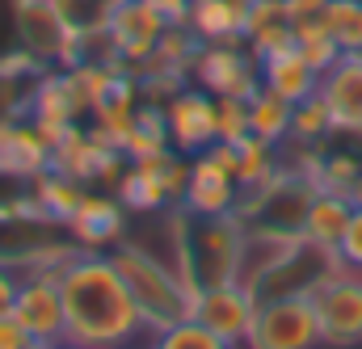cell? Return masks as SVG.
Instances as JSON below:
<instances>
[{
	"mask_svg": "<svg viewBox=\"0 0 362 349\" xmlns=\"http://www.w3.org/2000/svg\"><path fill=\"white\" fill-rule=\"evenodd\" d=\"M64 286V341L85 349H127L144 337V316L110 253L81 249L59 269Z\"/></svg>",
	"mask_w": 362,
	"mask_h": 349,
	"instance_id": "cell-1",
	"label": "cell"
},
{
	"mask_svg": "<svg viewBox=\"0 0 362 349\" xmlns=\"http://www.w3.org/2000/svg\"><path fill=\"white\" fill-rule=\"evenodd\" d=\"M169 236H173V265L185 273L194 290L236 282L240 249H245V219L236 211L198 215L189 206H173Z\"/></svg>",
	"mask_w": 362,
	"mask_h": 349,
	"instance_id": "cell-2",
	"label": "cell"
},
{
	"mask_svg": "<svg viewBox=\"0 0 362 349\" xmlns=\"http://www.w3.org/2000/svg\"><path fill=\"white\" fill-rule=\"evenodd\" d=\"M110 257H114L135 307H139V316H144L148 337H156V333H165V329H173V324L194 316L198 290L185 282V273L173 261H160L144 244H131V240H118V249Z\"/></svg>",
	"mask_w": 362,
	"mask_h": 349,
	"instance_id": "cell-3",
	"label": "cell"
},
{
	"mask_svg": "<svg viewBox=\"0 0 362 349\" xmlns=\"http://www.w3.org/2000/svg\"><path fill=\"white\" fill-rule=\"evenodd\" d=\"M316 345H320V320H316L312 295L257 303L245 349H316Z\"/></svg>",
	"mask_w": 362,
	"mask_h": 349,
	"instance_id": "cell-4",
	"label": "cell"
},
{
	"mask_svg": "<svg viewBox=\"0 0 362 349\" xmlns=\"http://www.w3.org/2000/svg\"><path fill=\"white\" fill-rule=\"evenodd\" d=\"M194 81L211 97H253L262 88V59L249 51L245 38L232 42H202L194 55Z\"/></svg>",
	"mask_w": 362,
	"mask_h": 349,
	"instance_id": "cell-5",
	"label": "cell"
},
{
	"mask_svg": "<svg viewBox=\"0 0 362 349\" xmlns=\"http://www.w3.org/2000/svg\"><path fill=\"white\" fill-rule=\"evenodd\" d=\"M13 13H17L21 47L34 51L47 68H72V64L89 59L85 42L64 25L55 0H13Z\"/></svg>",
	"mask_w": 362,
	"mask_h": 349,
	"instance_id": "cell-6",
	"label": "cell"
},
{
	"mask_svg": "<svg viewBox=\"0 0 362 349\" xmlns=\"http://www.w3.org/2000/svg\"><path fill=\"white\" fill-rule=\"evenodd\" d=\"M8 312L30 333L34 345L64 341V286H59V269H25Z\"/></svg>",
	"mask_w": 362,
	"mask_h": 349,
	"instance_id": "cell-7",
	"label": "cell"
},
{
	"mask_svg": "<svg viewBox=\"0 0 362 349\" xmlns=\"http://www.w3.org/2000/svg\"><path fill=\"white\" fill-rule=\"evenodd\" d=\"M316 320H320V345L354 349L362 345V273L337 269L316 295Z\"/></svg>",
	"mask_w": 362,
	"mask_h": 349,
	"instance_id": "cell-8",
	"label": "cell"
},
{
	"mask_svg": "<svg viewBox=\"0 0 362 349\" xmlns=\"http://www.w3.org/2000/svg\"><path fill=\"white\" fill-rule=\"evenodd\" d=\"M185 169L173 152L152 156V160H131L127 173L118 177V198L127 211H165L181 206L185 194Z\"/></svg>",
	"mask_w": 362,
	"mask_h": 349,
	"instance_id": "cell-9",
	"label": "cell"
},
{
	"mask_svg": "<svg viewBox=\"0 0 362 349\" xmlns=\"http://www.w3.org/2000/svg\"><path fill=\"white\" fill-rule=\"evenodd\" d=\"M165 30H169V17L160 8H152L148 0H122L105 30V42L114 47V64H122V68L152 64Z\"/></svg>",
	"mask_w": 362,
	"mask_h": 349,
	"instance_id": "cell-10",
	"label": "cell"
},
{
	"mask_svg": "<svg viewBox=\"0 0 362 349\" xmlns=\"http://www.w3.org/2000/svg\"><path fill=\"white\" fill-rule=\"evenodd\" d=\"M194 316H198L211 333H219L228 345L240 349V345H245V337H249V329H253L257 299H253V290H249V286H240V282H219V286L198 290Z\"/></svg>",
	"mask_w": 362,
	"mask_h": 349,
	"instance_id": "cell-11",
	"label": "cell"
},
{
	"mask_svg": "<svg viewBox=\"0 0 362 349\" xmlns=\"http://www.w3.org/2000/svg\"><path fill=\"white\" fill-rule=\"evenodd\" d=\"M165 122H169V139L185 156L206 152L219 131H215V97L206 88H177L165 105Z\"/></svg>",
	"mask_w": 362,
	"mask_h": 349,
	"instance_id": "cell-12",
	"label": "cell"
},
{
	"mask_svg": "<svg viewBox=\"0 0 362 349\" xmlns=\"http://www.w3.org/2000/svg\"><path fill=\"white\" fill-rule=\"evenodd\" d=\"M240 202V181L236 173H228L211 152H198L185 169V194L181 206L198 211V215H228Z\"/></svg>",
	"mask_w": 362,
	"mask_h": 349,
	"instance_id": "cell-13",
	"label": "cell"
},
{
	"mask_svg": "<svg viewBox=\"0 0 362 349\" xmlns=\"http://www.w3.org/2000/svg\"><path fill=\"white\" fill-rule=\"evenodd\" d=\"M51 169V139L47 131L30 118H0V177H34Z\"/></svg>",
	"mask_w": 362,
	"mask_h": 349,
	"instance_id": "cell-14",
	"label": "cell"
},
{
	"mask_svg": "<svg viewBox=\"0 0 362 349\" xmlns=\"http://www.w3.org/2000/svg\"><path fill=\"white\" fill-rule=\"evenodd\" d=\"M72 232V240L81 249H105V244H118L122 232H127V206L122 198H110V194H93L85 189L81 206L72 211V219L64 223Z\"/></svg>",
	"mask_w": 362,
	"mask_h": 349,
	"instance_id": "cell-15",
	"label": "cell"
},
{
	"mask_svg": "<svg viewBox=\"0 0 362 349\" xmlns=\"http://www.w3.org/2000/svg\"><path fill=\"white\" fill-rule=\"evenodd\" d=\"M320 97L337 131H362V51H346L320 76Z\"/></svg>",
	"mask_w": 362,
	"mask_h": 349,
	"instance_id": "cell-16",
	"label": "cell"
},
{
	"mask_svg": "<svg viewBox=\"0 0 362 349\" xmlns=\"http://www.w3.org/2000/svg\"><path fill=\"white\" fill-rule=\"evenodd\" d=\"M262 88L278 93V97L291 101V105H299L303 97L320 93V72L303 59L299 47H286V51H278V55H266V59H262Z\"/></svg>",
	"mask_w": 362,
	"mask_h": 349,
	"instance_id": "cell-17",
	"label": "cell"
},
{
	"mask_svg": "<svg viewBox=\"0 0 362 349\" xmlns=\"http://www.w3.org/2000/svg\"><path fill=\"white\" fill-rule=\"evenodd\" d=\"M245 42H249V51L257 59L295 47V30H291V17H286V0H249Z\"/></svg>",
	"mask_w": 362,
	"mask_h": 349,
	"instance_id": "cell-18",
	"label": "cell"
},
{
	"mask_svg": "<svg viewBox=\"0 0 362 349\" xmlns=\"http://www.w3.org/2000/svg\"><path fill=\"white\" fill-rule=\"evenodd\" d=\"M245 13L249 0H189L185 30L198 42H232L245 38Z\"/></svg>",
	"mask_w": 362,
	"mask_h": 349,
	"instance_id": "cell-19",
	"label": "cell"
},
{
	"mask_svg": "<svg viewBox=\"0 0 362 349\" xmlns=\"http://www.w3.org/2000/svg\"><path fill=\"white\" fill-rule=\"evenodd\" d=\"M354 215V202L346 194H333V189H316L312 202H308V215H303V240L320 244V249H333L337 253V240L346 232Z\"/></svg>",
	"mask_w": 362,
	"mask_h": 349,
	"instance_id": "cell-20",
	"label": "cell"
},
{
	"mask_svg": "<svg viewBox=\"0 0 362 349\" xmlns=\"http://www.w3.org/2000/svg\"><path fill=\"white\" fill-rule=\"evenodd\" d=\"M282 173V160H278V143L262 139V135H245L236 143V181H240V194L245 189H262L266 181Z\"/></svg>",
	"mask_w": 362,
	"mask_h": 349,
	"instance_id": "cell-21",
	"label": "cell"
},
{
	"mask_svg": "<svg viewBox=\"0 0 362 349\" xmlns=\"http://www.w3.org/2000/svg\"><path fill=\"white\" fill-rule=\"evenodd\" d=\"M30 194L38 198V206H42V215H47L51 223H68L72 211H76L81 198H85V181L47 169V173L34 177V189H30Z\"/></svg>",
	"mask_w": 362,
	"mask_h": 349,
	"instance_id": "cell-22",
	"label": "cell"
},
{
	"mask_svg": "<svg viewBox=\"0 0 362 349\" xmlns=\"http://www.w3.org/2000/svg\"><path fill=\"white\" fill-rule=\"evenodd\" d=\"M127 160H152V156H165L173 152V139H169V122H165V110H152V105H139L135 114V126L122 143Z\"/></svg>",
	"mask_w": 362,
	"mask_h": 349,
	"instance_id": "cell-23",
	"label": "cell"
},
{
	"mask_svg": "<svg viewBox=\"0 0 362 349\" xmlns=\"http://www.w3.org/2000/svg\"><path fill=\"white\" fill-rule=\"evenodd\" d=\"M291 114H295L291 101H282L270 88H257L249 97V135H262L270 143H286L291 139Z\"/></svg>",
	"mask_w": 362,
	"mask_h": 349,
	"instance_id": "cell-24",
	"label": "cell"
},
{
	"mask_svg": "<svg viewBox=\"0 0 362 349\" xmlns=\"http://www.w3.org/2000/svg\"><path fill=\"white\" fill-rule=\"evenodd\" d=\"M55 8H59L64 25H68L85 47H89L93 38H105L110 17H114V4H110V0H55Z\"/></svg>",
	"mask_w": 362,
	"mask_h": 349,
	"instance_id": "cell-25",
	"label": "cell"
},
{
	"mask_svg": "<svg viewBox=\"0 0 362 349\" xmlns=\"http://www.w3.org/2000/svg\"><path fill=\"white\" fill-rule=\"evenodd\" d=\"M329 135H337V122H333L325 97H320V93L303 97V101L295 105V114H291V139L303 143V148H320Z\"/></svg>",
	"mask_w": 362,
	"mask_h": 349,
	"instance_id": "cell-26",
	"label": "cell"
},
{
	"mask_svg": "<svg viewBox=\"0 0 362 349\" xmlns=\"http://www.w3.org/2000/svg\"><path fill=\"white\" fill-rule=\"evenodd\" d=\"M152 349H236L228 345L219 333H211L198 316H189V320H181L173 329H165V333H156L152 337Z\"/></svg>",
	"mask_w": 362,
	"mask_h": 349,
	"instance_id": "cell-27",
	"label": "cell"
},
{
	"mask_svg": "<svg viewBox=\"0 0 362 349\" xmlns=\"http://www.w3.org/2000/svg\"><path fill=\"white\" fill-rule=\"evenodd\" d=\"M329 34L341 51H362V0H329Z\"/></svg>",
	"mask_w": 362,
	"mask_h": 349,
	"instance_id": "cell-28",
	"label": "cell"
},
{
	"mask_svg": "<svg viewBox=\"0 0 362 349\" xmlns=\"http://www.w3.org/2000/svg\"><path fill=\"white\" fill-rule=\"evenodd\" d=\"M286 17H291L295 42L329 34V0H286Z\"/></svg>",
	"mask_w": 362,
	"mask_h": 349,
	"instance_id": "cell-29",
	"label": "cell"
},
{
	"mask_svg": "<svg viewBox=\"0 0 362 349\" xmlns=\"http://www.w3.org/2000/svg\"><path fill=\"white\" fill-rule=\"evenodd\" d=\"M215 131L223 143H240L249 135V101L245 97H215Z\"/></svg>",
	"mask_w": 362,
	"mask_h": 349,
	"instance_id": "cell-30",
	"label": "cell"
},
{
	"mask_svg": "<svg viewBox=\"0 0 362 349\" xmlns=\"http://www.w3.org/2000/svg\"><path fill=\"white\" fill-rule=\"evenodd\" d=\"M337 261H341V269L362 273V206H354V215H350V223L337 240Z\"/></svg>",
	"mask_w": 362,
	"mask_h": 349,
	"instance_id": "cell-31",
	"label": "cell"
},
{
	"mask_svg": "<svg viewBox=\"0 0 362 349\" xmlns=\"http://www.w3.org/2000/svg\"><path fill=\"white\" fill-rule=\"evenodd\" d=\"M295 47L303 51V59H308V64H312L320 76H325V72H329V68H333L341 55H346V51L333 42V34H320V38H303V42H295Z\"/></svg>",
	"mask_w": 362,
	"mask_h": 349,
	"instance_id": "cell-32",
	"label": "cell"
},
{
	"mask_svg": "<svg viewBox=\"0 0 362 349\" xmlns=\"http://www.w3.org/2000/svg\"><path fill=\"white\" fill-rule=\"evenodd\" d=\"M0 349H34L30 333L13 320V312H4V316H0Z\"/></svg>",
	"mask_w": 362,
	"mask_h": 349,
	"instance_id": "cell-33",
	"label": "cell"
},
{
	"mask_svg": "<svg viewBox=\"0 0 362 349\" xmlns=\"http://www.w3.org/2000/svg\"><path fill=\"white\" fill-rule=\"evenodd\" d=\"M17 282H21V273L13 269V265L0 261V316L13 307V295H17Z\"/></svg>",
	"mask_w": 362,
	"mask_h": 349,
	"instance_id": "cell-34",
	"label": "cell"
},
{
	"mask_svg": "<svg viewBox=\"0 0 362 349\" xmlns=\"http://www.w3.org/2000/svg\"><path fill=\"white\" fill-rule=\"evenodd\" d=\"M148 4L160 8L169 17V25H185V17H189V0H148Z\"/></svg>",
	"mask_w": 362,
	"mask_h": 349,
	"instance_id": "cell-35",
	"label": "cell"
},
{
	"mask_svg": "<svg viewBox=\"0 0 362 349\" xmlns=\"http://www.w3.org/2000/svg\"><path fill=\"white\" fill-rule=\"evenodd\" d=\"M346 198H350L354 206H362V173L354 177V181H350V189H346Z\"/></svg>",
	"mask_w": 362,
	"mask_h": 349,
	"instance_id": "cell-36",
	"label": "cell"
},
{
	"mask_svg": "<svg viewBox=\"0 0 362 349\" xmlns=\"http://www.w3.org/2000/svg\"><path fill=\"white\" fill-rule=\"evenodd\" d=\"M47 349H85V345H76V341H55V345H47Z\"/></svg>",
	"mask_w": 362,
	"mask_h": 349,
	"instance_id": "cell-37",
	"label": "cell"
},
{
	"mask_svg": "<svg viewBox=\"0 0 362 349\" xmlns=\"http://www.w3.org/2000/svg\"><path fill=\"white\" fill-rule=\"evenodd\" d=\"M110 4H114V8H118V4H122V0H110Z\"/></svg>",
	"mask_w": 362,
	"mask_h": 349,
	"instance_id": "cell-38",
	"label": "cell"
},
{
	"mask_svg": "<svg viewBox=\"0 0 362 349\" xmlns=\"http://www.w3.org/2000/svg\"><path fill=\"white\" fill-rule=\"evenodd\" d=\"M34 349H47V345H34Z\"/></svg>",
	"mask_w": 362,
	"mask_h": 349,
	"instance_id": "cell-39",
	"label": "cell"
}]
</instances>
